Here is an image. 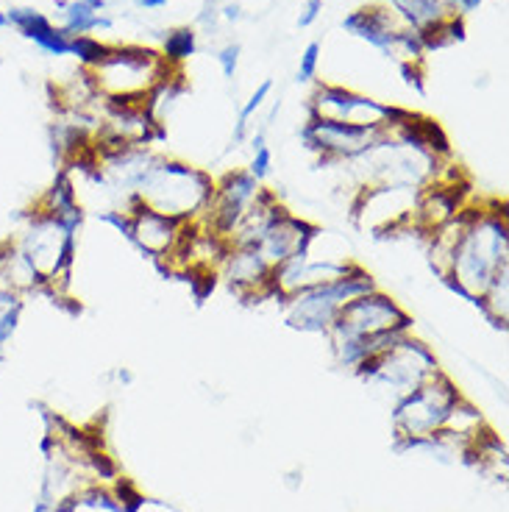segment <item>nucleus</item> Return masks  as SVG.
Listing matches in <instances>:
<instances>
[{
    "label": "nucleus",
    "mask_w": 509,
    "mask_h": 512,
    "mask_svg": "<svg viewBox=\"0 0 509 512\" xmlns=\"http://www.w3.org/2000/svg\"><path fill=\"white\" fill-rule=\"evenodd\" d=\"M9 26V17H6V14L0 12V28H6Z\"/></svg>",
    "instance_id": "obj_34"
},
{
    "label": "nucleus",
    "mask_w": 509,
    "mask_h": 512,
    "mask_svg": "<svg viewBox=\"0 0 509 512\" xmlns=\"http://www.w3.org/2000/svg\"><path fill=\"white\" fill-rule=\"evenodd\" d=\"M84 462H87V468L92 471V476L101 479V482H115L117 476H120V468H117L115 457H109L106 448H101V451H90Z\"/></svg>",
    "instance_id": "obj_25"
},
{
    "label": "nucleus",
    "mask_w": 509,
    "mask_h": 512,
    "mask_svg": "<svg viewBox=\"0 0 509 512\" xmlns=\"http://www.w3.org/2000/svg\"><path fill=\"white\" fill-rule=\"evenodd\" d=\"M217 62H220L223 76L234 78V73H237V62H240V45H229V48H223L220 56H217Z\"/></svg>",
    "instance_id": "obj_27"
},
{
    "label": "nucleus",
    "mask_w": 509,
    "mask_h": 512,
    "mask_svg": "<svg viewBox=\"0 0 509 512\" xmlns=\"http://www.w3.org/2000/svg\"><path fill=\"white\" fill-rule=\"evenodd\" d=\"M217 276L226 279L231 293L240 298H270L273 265L254 245H229L217 265Z\"/></svg>",
    "instance_id": "obj_12"
},
{
    "label": "nucleus",
    "mask_w": 509,
    "mask_h": 512,
    "mask_svg": "<svg viewBox=\"0 0 509 512\" xmlns=\"http://www.w3.org/2000/svg\"><path fill=\"white\" fill-rule=\"evenodd\" d=\"M451 9H457L459 14H471L482 6V0H446Z\"/></svg>",
    "instance_id": "obj_30"
},
{
    "label": "nucleus",
    "mask_w": 509,
    "mask_h": 512,
    "mask_svg": "<svg viewBox=\"0 0 509 512\" xmlns=\"http://www.w3.org/2000/svg\"><path fill=\"white\" fill-rule=\"evenodd\" d=\"M109 51H112L109 45H103L101 39L90 37V34H81V37L70 39V53H76L81 64H87L92 70H98L106 62Z\"/></svg>",
    "instance_id": "obj_21"
},
{
    "label": "nucleus",
    "mask_w": 509,
    "mask_h": 512,
    "mask_svg": "<svg viewBox=\"0 0 509 512\" xmlns=\"http://www.w3.org/2000/svg\"><path fill=\"white\" fill-rule=\"evenodd\" d=\"M120 209L128 215V240L156 262H167L173 256V251L179 248L181 234H184V220L156 212L142 201L137 192L126 195Z\"/></svg>",
    "instance_id": "obj_9"
},
{
    "label": "nucleus",
    "mask_w": 509,
    "mask_h": 512,
    "mask_svg": "<svg viewBox=\"0 0 509 512\" xmlns=\"http://www.w3.org/2000/svg\"><path fill=\"white\" fill-rule=\"evenodd\" d=\"M462 393L446 373L437 371L432 379L418 384L401 396L393 407L395 437H432L443 429L448 412L457 404Z\"/></svg>",
    "instance_id": "obj_7"
},
{
    "label": "nucleus",
    "mask_w": 509,
    "mask_h": 512,
    "mask_svg": "<svg viewBox=\"0 0 509 512\" xmlns=\"http://www.w3.org/2000/svg\"><path fill=\"white\" fill-rule=\"evenodd\" d=\"M418 198V187H401V184L362 187L354 201V220L362 229L370 231L404 229V226H412Z\"/></svg>",
    "instance_id": "obj_8"
},
{
    "label": "nucleus",
    "mask_w": 509,
    "mask_h": 512,
    "mask_svg": "<svg viewBox=\"0 0 509 512\" xmlns=\"http://www.w3.org/2000/svg\"><path fill=\"white\" fill-rule=\"evenodd\" d=\"M437 371H443V368L429 343L418 340L412 332L404 334L390 351H384L382 357L365 359L354 368L359 379L395 393V401L407 396L409 390H415L426 379H432Z\"/></svg>",
    "instance_id": "obj_6"
},
{
    "label": "nucleus",
    "mask_w": 509,
    "mask_h": 512,
    "mask_svg": "<svg viewBox=\"0 0 509 512\" xmlns=\"http://www.w3.org/2000/svg\"><path fill=\"white\" fill-rule=\"evenodd\" d=\"M401 76L407 81L409 87H415L418 95H423V81H420V70L412 62H401Z\"/></svg>",
    "instance_id": "obj_29"
},
{
    "label": "nucleus",
    "mask_w": 509,
    "mask_h": 512,
    "mask_svg": "<svg viewBox=\"0 0 509 512\" xmlns=\"http://www.w3.org/2000/svg\"><path fill=\"white\" fill-rule=\"evenodd\" d=\"M140 9H162V6H167V0H134Z\"/></svg>",
    "instance_id": "obj_31"
},
{
    "label": "nucleus",
    "mask_w": 509,
    "mask_h": 512,
    "mask_svg": "<svg viewBox=\"0 0 509 512\" xmlns=\"http://www.w3.org/2000/svg\"><path fill=\"white\" fill-rule=\"evenodd\" d=\"M23 315V295L0 293V351L12 340Z\"/></svg>",
    "instance_id": "obj_19"
},
{
    "label": "nucleus",
    "mask_w": 509,
    "mask_h": 512,
    "mask_svg": "<svg viewBox=\"0 0 509 512\" xmlns=\"http://www.w3.org/2000/svg\"><path fill=\"white\" fill-rule=\"evenodd\" d=\"M42 282H39L37 270L28 262L23 248L14 240L0 243V293H14L26 298L28 293H39Z\"/></svg>",
    "instance_id": "obj_13"
},
{
    "label": "nucleus",
    "mask_w": 509,
    "mask_h": 512,
    "mask_svg": "<svg viewBox=\"0 0 509 512\" xmlns=\"http://www.w3.org/2000/svg\"><path fill=\"white\" fill-rule=\"evenodd\" d=\"M473 307L482 312L484 318L490 320L496 329L507 332L509 323V265L501 268L484 287V293L473 301Z\"/></svg>",
    "instance_id": "obj_16"
},
{
    "label": "nucleus",
    "mask_w": 509,
    "mask_h": 512,
    "mask_svg": "<svg viewBox=\"0 0 509 512\" xmlns=\"http://www.w3.org/2000/svg\"><path fill=\"white\" fill-rule=\"evenodd\" d=\"M17 243L37 270L39 282H42L39 293H51L56 298L59 290L67 287L73 265H76L78 229L67 226L64 220L37 206V212H31L28 226L17 237Z\"/></svg>",
    "instance_id": "obj_4"
},
{
    "label": "nucleus",
    "mask_w": 509,
    "mask_h": 512,
    "mask_svg": "<svg viewBox=\"0 0 509 512\" xmlns=\"http://www.w3.org/2000/svg\"><path fill=\"white\" fill-rule=\"evenodd\" d=\"M226 20H240V6H226Z\"/></svg>",
    "instance_id": "obj_32"
},
{
    "label": "nucleus",
    "mask_w": 509,
    "mask_h": 512,
    "mask_svg": "<svg viewBox=\"0 0 509 512\" xmlns=\"http://www.w3.org/2000/svg\"><path fill=\"white\" fill-rule=\"evenodd\" d=\"M9 17V26L20 28V34L28 39H34L39 48L51 56H67L70 53V37L64 34L62 28H56L37 9H12L6 14Z\"/></svg>",
    "instance_id": "obj_14"
},
{
    "label": "nucleus",
    "mask_w": 509,
    "mask_h": 512,
    "mask_svg": "<svg viewBox=\"0 0 509 512\" xmlns=\"http://www.w3.org/2000/svg\"><path fill=\"white\" fill-rule=\"evenodd\" d=\"M323 12V0H306L304 3V14L298 17V26L309 28L315 20H318V14Z\"/></svg>",
    "instance_id": "obj_28"
},
{
    "label": "nucleus",
    "mask_w": 509,
    "mask_h": 512,
    "mask_svg": "<svg viewBox=\"0 0 509 512\" xmlns=\"http://www.w3.org/2000/svg\"><path fill=\"white\" fill-rule=\"evenodd\" d=\"M412 332V315L407 309L395 301L393 295L382 293L379 287L370 290L365 295H357L354 301H348L337 318L331 320L329 337L331 348H334V357L343 368H357L359 362V348L368 337H376L382 332Z\"/></svg>",
    "instance_id": "obj_2"
},
{
    "label": "nucleus",
    "mask_w": 509,
    "mask_h": 512,
    "mask_svg": "<svg viewBox=\"0 0 509 512\" xmlns=\"http://www.w3.org/2000/svg\"><path fill=\"white\" fill-rule=\"evenodd\" d=\"M462 229L451 251L448 276L468 293L471 304L498 270L509 265V223L501 206H462Z\"/></svg>",
    "instance_id": "obj_1"
},
{
    "label": "nucleus",
    "mask_w": 509,
    "mask_h": 512,
    "mask_svg": "<svg viewBox=\"0 0 509 512\" xmlns=\"http://www.w3.org/2000/svg\"><path fill=\"white\" fill-rule=\"evenodd\" d=\"M112 493H115L117 504H120V512H140L148 504L145 496L140 493V487L134 485L131 479H126V476H117Z\"/></svg>",
    "instance_id": "obj_23"
},
{
    "label": "nucleus",
    "mask_w": 509,
    "mask_h": 512,
    "mask_svg": "<svg viewBox=\"0 0 509 512\" xmlns=\"http://www.w3.org/2000/svg\"><path fill=\"white\" fill-rule=\"evenodd\" d=\"M370 290H376V279L365 268L354 265L345 276L334 279V282L309 287L304 293L287 298L284 301V318L298 332L326 334L331 320L337 318V312L348 301H354L357 295H365Z\"/></svg>",
    "instance_id": "obj_5"
},
{
    "label": "nucleus",
    "mask_w": 509,
    "mask_h": 512,
    "mask_svg": "<svg viewBox=\"0 0 509 512\" xmlns=\"http://www.w3.org/2000/svg\"><path fill=\"white\" fill-rule=\"evenodd\" d=\"M251 148H254V159H251L248 173L262 184L273 173V151H270L268 142H265V131H259V134L251 137Z\"/></svg>",
    "instance_id": "obj_22"
},
{
    "label": "nucleus",
    "mask_w": 509,
    "mask_h": 512,
    "mask_svg": "<svg viewBox=\"0 0 509 512\" xmlns=\"http://www.w3.org/2000/svg\"><path fill=\"white\" fill-rule=\"evenodd\" d=\"M384 112H387L384 103L345 90V87H329V84L318 87L309 106V117L329 120V123H351L359 128H387Z\"/></svg>",
    "instance_id": "obj_11"
},
{
    "label": "nucleus",
    "mask_w": 509,
    "mask_h": 512,
    "mask_svg": "<svg viewBox=\"0 0 509 512\" xmlns=\"http://www.w3.org/2000/svg\"><path fill=\"white\" fill-rule=\"evenodd\" d=\"M212 192H215V179L201 167L159 156L137 195L156 212L187 223L204 215V209L212 201Z\"/></svg>",
    "instance_id": "obj_3"
},
{
    "label": "nucleus",
    "mask_w": 509,
    "mask_h": 512,
    "mask_svg": "<svg viewBox=\"0 0 509 512\" xmlns=\"http://www.w3.org/2000/svg\"><path fill=\"white\" fill-rule=\"evenodd\" d=\"M345 31L357 34V37L368 39L370 45L382 48V51H393L395 34L398 28L393 26V14L379 6H370V9H359V12L348 14L343 20Z\"/></svg>",
    "instance_id": "obj_15"
},
{
    "label": "nucleus",
    "mask_w": 509,
    "mask_h": 512,
    "mask_svg": "<svg viewBox=\"0 0 509 512\" xmlns=\"http://www.w3.org/2000/svg\"><path fill=\"white\" fill-rule=\"evenodd\" d=\"M270 90H273V81L268 78V81H262V84H259V90H256L254 95L248 98V103L242 106L240 117H237V128H234V142L245 140V128H248V120H251V115H254L256 109L265 103V98L270 95Z\"/></svg>",
    "instance_id": "obj_24"
},
{
    "label": "nucleus",
    "mask_w": 509,
    "mask_h": 512,
    "mask_svg": "<svg viewBox=\"0 0 509 512\" xmlns=\"http://www.w3.org/2000/svg\"><path fill=\"white\" fill-rule=\"evenodd\" d=\"M387 134V128H359L351 123H329L309 117L301 128V140L309 151L320 154L323 162H351L368 154L376 142Z\"/></svg>",
    "instance_id": "obj_10"
},
{
    "label": "nucleus",
    "mask_w": 509,
    "mask_h": 512,
    "mask_svg": "<svg viewBox=\"0 0 509 512\" xmlns=\"http://www.w3.org/2000/svg\"><path fill=\"white\" fill-rule=\"evenodd\" d=\"M59 9H64V34L70 37H81V34H90L95 28H112V20L109 17H101V14L90 9L87 3H67V0H59Z\"/></svg>",
    "instance_id": "obj_18"
},
{
    "label": "nucleus",
    "mask_w": 509,
    "mask_h": 512,
    "mask_svg": "<svg viewBox=\"0 0 509 512\" xmlns=\"http://www.w3.org/2000/svg\"><path fill=\"white\" fill-rule=\"evenodd\" d=\"M395 9V14L407 23L412 31H420L429 23H437V20H446L451 14L446 12L448 3L446 0H384Z\"/></svg>",
    "instance_id": "obj_17"
},
{
    "label": "nucleus",
    "mask_w": 509,
    "mask_h": 512,
    "mask_svg": "<svg viewBox=\"0 0 509 512\" xmlns=\"http://www.w3.org/2000/svg\"><path fill=\"white\" fill-rule=\"evenodd\" d=\"M165 59L167 64H179L184 59H190L192 53H195V31L192 28H176V31H170L165 37Z\"/></svg>",
    "instance_id": "obj_20"
},
{
    "label": "nucleus",
    "mask_w": 509,
    "mask_h": 512,
    "mask_svg": "<svg viewBox=\"0 0 509 512\" xmlns=\"http://www.w3.org/2000/svg\"><path fill=\"white\" fill-rule=\"evenodd\" d=\"M320 62V42H309L304 56H301V67H298V81H312L318 73Z\"/></svg>",
    "instance_id": "obj_26"
},
{
    "label": "nucleus",
    "mask_w": 509,
    "mask_h": 512,
    "mask_svg": "<svg viewBox=\"0 0 509 512\" xmlns=\"http://www.w3.org/2000/svg\"><path fill=\"white\" fill-rule=\"evenodd\" d=\"M78 3H87V6H90V9H95V12H101L103 6H106L103 0H78Z\"/></svg>",
    "instance_id": "obj_33"
}]
</instances>
